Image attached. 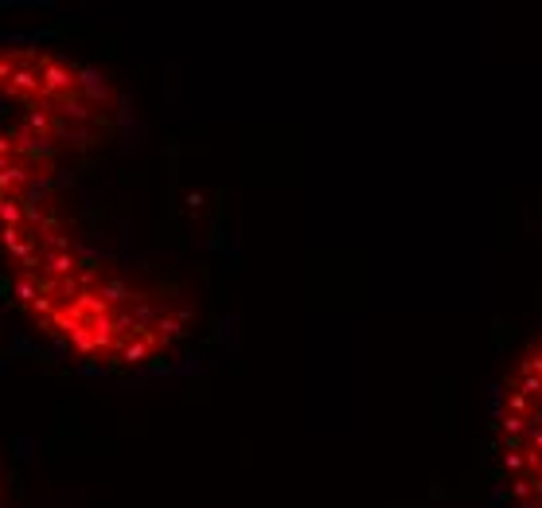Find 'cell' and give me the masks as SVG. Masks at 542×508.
<instances>
[{"label":"cell","mask_w":542,"mask_h":508,"mask_svg":"<svg viewBox=\"0 0 542 508\" xmlns=\"http://www.w3.org/2000/svg\"><path fill=\"white\" fill-rule=\"evenodd\" d=\"M106 239L67 180L0 196V247L24 313L94 364H145L184 332V293Z\"/></svg>","instance_id":"1"},{"label":"cell","mask_w":542,"mask_h":508,"mask_svg":"<svg viewBox=\"0 0 542 508\" xmlns=\"http://www.w3.org/2000/svg\"><path fill=\"white\" fill-rule=\"evenodd\" d=\"M118 121V90L98 70L43 47H0V196L90 169Z\"/></svg>","instance_id":"2"}]
</instances>
